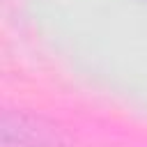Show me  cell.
<instances>
[{
	"label": "cell",
	"instance_id": "obj_1",
	"mask_svg": "<svg viewBox=\"0 0 147 147\" xmlns=\"http://www.w3.org/2000/svg\"><path fill=\"white\" fill-rule=\"evenodd\" d=\"M2 138L5 142H16L21 147H51L57 145V131L41 119L25 117V115H5L2 122Z\"/></svg>",
	"mask_w": 147,
	"mask_h": 147
}]
</instances>
